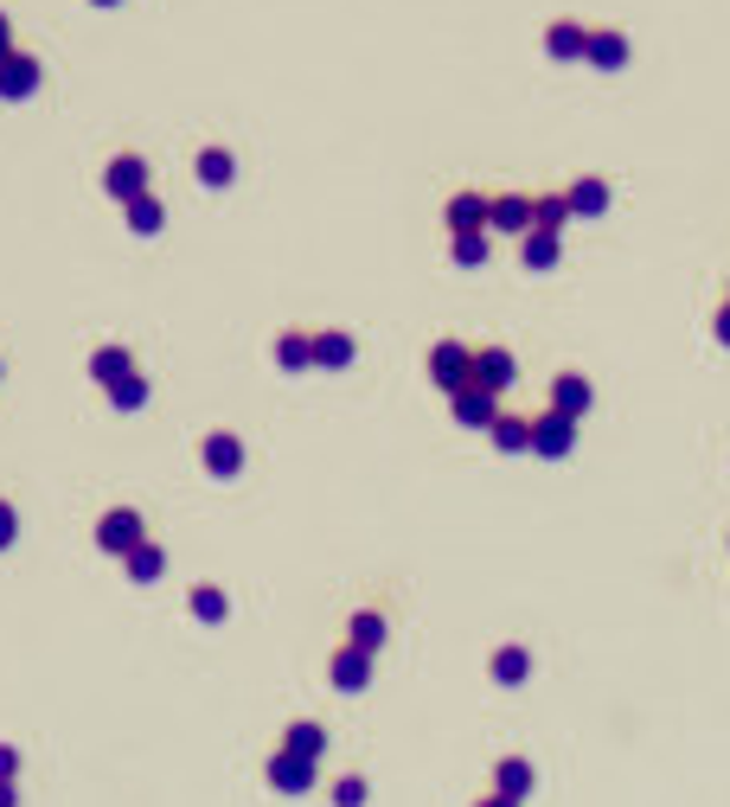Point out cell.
<instances>
[{"label":"cell","mask_w":730,"mask_h":807,"mask_svg":"<svg viewBox=\"0 0 730 807\" xmlns=\"http://www.w3.org/2000/svg\"><path fill=\"white\" fill-rule=\"evenodd\" d=\"M430 385H442L449 398H455V391H468V385H475V346H462V340H436V346H430Z\"/></svg>","instance_id":"cell-1"},{"label":"cell","mask_w":730,"mask_h":807,"mask_svg":"<svg viewBox=\"0 0 730 807\" xmlns=\"http://www.w3.org/2000/svg\"><path fill=\"white\" fill-rule=\"evenodd\" d=\"M97 545L110 551V557H129L135 545H147V519L135 507H110V513L97 519Z\"/></svg>","instance_id":"cell-2"},{"label":"cell","mask_w":730,"mask_h":807,"mask_svg":"<svg viewBox=\"0 0 730 807\" xmlns=\"http://www.w3.org/2000/svg\"><path fill=\"white\" fill-rule=\"evenodd\" d=\"M103 192H110L115 206L147 199V161H142V154H115L110 167H103Z\"/></svg>","instance_id":"cell-3"},{"label":"cell","mask_w":730,"mask_h":807,"mask_svg":"<svg viewBox=\"0 0 730 807\" xmlns=\"http://www.w3.org/2000/svg\"><path fill=\"white\" fill-rule=\"evenodd\" d=\"M38 84H45V65H38L33 52H7V58H0V97H7V103H26Z\"/></svg>","instance_id":"cell-4"},{"label":"cell","mask_w":730,"mask_h":807,"mask_svg":"<svg viewBox=\"0 0 730 807\" xmlns=\"http://www.w3.org/2000/svg\"><path fill=\"white\" fill-rule=\"evenodd\" d=\"M199 462H206V475L231 480L244 468V442L231 436V430H212V436H199Z\"/></svg>","instance_id":"cell-5"},{"label":"cell","mask_w":730,"mask_h":807,"mask_svg":"<svg viewBox=\"0 0 730 807\" xmlns=\"http://www.w3.org/2000/svg\"><path fill=\"white\" fill-rule=\"evenodd\" d=\"M512 378H519V366H512V353L507 346H475V391H507Z\"/></svg>","instance_id":"cell-6"},{"label":"cell","mask_w":730,"mask_h":807,"mask_svg":"<svg viewBox=\"0 0 730 807\" xmlns=\"http://www.w3.org/2000/svg\"><path fill=\"white\" fill-rule=\"evenodd\" d=\"M571 449H577V423L557 417V410H545V417L532 423V455H551V462H557V455H571Z\"/></svg>","instance_id":"cell-7"},{"label":"cell","mask_w":730,"mask_h":807,"mask_svg":"<svg viewBox=\"0 0 730 807\" xmlns=\"http://www.w3.org/2000/svg\"><path fill=\"white\" fill-rule=\"evenodd\" d=\"M328 679L340 686V693H365L372 686V654H360V648H333V661H328Z\"/></svg>","instance_id":"cell-8"},{"label":"cell","mask_w":730,"mask_h":807,"mask_svg":"<svg viewBox=\"0 0 730 807\" xmlns=\"http://www.w3.org/2000/svg\"><path fill=\"white\" fill-rule=\"evenodd\" d=\"M269 788H276V795H308V788H314V763L276 750V756H269Z\"/></svg>","instance_id":"cell-9"},{"label":"cell","mask_w":730,"mask_h":807,"mask_svg":"<svg viewBox=\"0 0 730 807\" xmlns=\"http://www.w3.org/2000/svg\"><path fill=\"white\" fill-rule=\"evenodd\" d=\"M449 410H455V423H468V430H494V423H500V398H494V391H475V385L455 391Z\"/></svg>","instance_id":"cell-10"},{"label":"cell","mask_w":730,"mask_h":807,"mask_svg":"<svg viewBox=\"0 0 730 807\" xmlns=\"http://www.w3.org/2000/svg\"><path fill=\"white\" fill-rule=\"evenodd\" d=\"M589 398H596V391H589L584 372H557V378H551V410H557V417H571V423H577V417L589 410Z\"/></svg>","instance_id":"cell-11"},{"label":"cell","mask_w":730,"mask_h":807,"mask_svg":"<svg viewBox=\"0 0 730 807\" xmlns=\"http://www.w3.org/2000/svg\"><path fill=\"white\" fill-rule=\"evenodd\" d=\"M487 206H494L487 192H455V199L442 206V219H449V237H455V231H487Z\"/></svg>","instance_id":"cell-12"},{"label":"cell","mask_w":730,"mask_h":807,"mask_svg":"<svg viewBox=\"0 0 730 807\" xmlns=\"http://www.w3.org/2000/svg\"><path fill=\"white\" fill-rule=\"evenodd\" d=\"M487 231H519V237H526V231H532V199H526V192H500V199L487 206Z\"/></svg>","instance_id":"cell-13"},{"label":"cell","mask_w":730,"mask_h":807,"mask_svg":"<svg viewBox=\"0 0 730 807\" xmlns=\"http://www.w3.org/2000/svg\"><path fill=\"white\" fill-rule=\"evenodd\" d=\"M90 378L110 391V385H122V378H135V353L129 346H97L90 353Z\"/></svg>","instance_id":"cell-14"},{"label":"cell","mask_w":730,"mask_h":807,"mask_svg":"<svg viewBox=\"0 0 730 807\" xmlns=\"http://www.w3.org/2000/svg\"><path fill=\"white\" fill-rule=\"evenodd\" d=\"M545 52H551V58H584V52H589V26H577V20H551V26H545Z\"/></svg>","instance_id":"cell-15"},{"label":"cell","mask_w":730,"mask_h":807,"mask_svg":"<svg viewBox=\"0 0 730 807\" xmlns=\"http://www.w3.org/2000/svg\"><path fill=\"white\" fill-rule=\"evenodd\" d=\"M308 340H314V366H328V372L353 366V333H340V328H321V333H308Z\"/></svg>","instance_id":"cell-16"},{"label":"cell","mask_w":730,"mask_h":807,"mask_svg":"<svg viewBox=\"0 0 730 807\" xmlns=\"http://www.w3.org/2000/svg\"><path fill=\"white\" fill-rule=\"evenodd\" d=\"M192 174H199V186H231V174H237V161H231V147H199V161H192Z\"/></svg>","instance_id":"cell-17"},{"label":"cell","mask_w":730,"mask_h":807,"mask_svg":"<svg viewBox=\"0 0 730 807\" xmlns=\"http://www.w3.org/2000/svg\"><path fill=\"white\" fill-rule=\"evenodd\" d=\"M346 648H360V654H378V648H385V616H378V609H360V616L346 622Z\"/></svg>","instance_id":"cell-18"},{"label":"cell","mask_w":730,"mask_h":807,"mask_svg":"<svg viewBox=\"0 0 730 807\" xmlns=\"http://www.w3.org/2000/svg\"><path fill=\"white\" fill-rule=\"evenodd\" d=\"M494 795H507V802H526V795H532V763H526V756H507V763L494 770Z\"/></svg>","instance_id":"cell-19"},{"label":"cell","mask_w":730,"mask_h":807,"mask_svg":"<svg viewBox=\"0 0 730 807\" xmlns=\"http://www.w3.org/2000/svg\"><path fill=\"white\" fill-rule=\"evenodd\" d=\"M276 366L283 372H301V366H314V340L301 328H289V333H276Z\"/></svg>","instance_id":"cell-20"},{"label":"cell","mask_w":730,"mask_h":807,"mask_svg":"<svg viewBox=\"0 0 730 807\" xmlns=\"http://www.w3.org/2000/svg\"><path fill=\"white\" fill-rule=\"evenodd\" d=\"M564 199H571V212H577V219H596V212H609V180H589V174H584Z\"/></svg>","instance_id":"cell-21"},{"label":"cell","mask_w":730,"mask_h":807,"mask_svg":"<svg viewBox=\"0 0 730 807\" xmlns=\"http://www.w3.org/2000/svg\"><path fill=\"white\" fill-rule=\"evenodd\" d=\"M283 750H289V756H308V763H314V756L328 750V731H321L314 718H301V725H289V731H283Z\"/></svg>","instance_id":"cell-22"},{"label":"cell","mask_w":730,"mask_h":807,"mask_svg":"<svg viewBox=\"0 0 730 807\" xmlns=\"http://www.w3.org/2000/svg\"><path fill=\"white\" fill-rule=\"evenodd\" d=\"M584 58H589V65H602V71H616V65H628V38L602 26V33H589V52H584Z\"/></svg>","instance_id":"cell-23"},{"label":"cell","mask_w":730,"mask_h":807,"mask_svg":"<svg viewBox=\"0 0 730 807\" xmlns=\"http://www.w3.org/2000/svg\"><path fill=\"white\" fill-rule=\"evenodd\" d=\"M519 257H526V269H551V263L564 257V244H557L551 231H526V237H519Z\"/></svg>","instance_id":"cell-24"},{"label":"cell","mask_w":730,"mask_h":807,"mask_svg":"<svg viewBox=\"0 0 730 807\" xmlns=\"http://www.w3.org/2000/svg\"><path fill=\"white\" fill-rule=\"evenodd\" d=\"M122 564H129V577H135V584H154V577L167 571V551H161L154 539H147V545H135L129 557H122Z\"/></svg>","instance_id":"cell-25"},{"label":"cell","mask_w":730,"mask_h":807,"mask_svg":"<svg viewBox=\"0 0 730 807\" xmlns=\"http://www.w3.org/2000/svg\"><path fill=\"white\" fill-rule=\"evenodd\" d=\"M564 219H571V199H557V192H539V199H532V231H551V237H557Z\"/></svg>","instance_id":"cell-26"},{"label":"cell","mask_w":730,"mask_h":807,"mask_svg":"<svg viewBox=\"0 0 730 807\" xmlns=\"http://www.w3.org/2000/svg\"><path fill=\"white\" fill-rule=\"evenodd\" d=\"M122 212H129V231H135V237H154V231L167 224V206H161L154 192H147V199H135V206H122Z\"/></svg>","instance_id":"cell-27"},{"label":"cell","mask_w":730,"mask_h":807,"mask_svg":"<svg viewBox=\"0 0 730 807\" xmlns=\"http://www.w3.org/2000/svg\"><path fill=\"white\" fill-rule=\"evenodd\" d=\"M487 436H494V449L519 455V449H532V423H526V417H500V423H494Z\"/></svg>","instance_id":"cell-28"},{"label":"cell","mask_w":730,"mask_h":807,"mask_svg":"<svg viewBox=\"0 0 730 807\" xmlns=\"http://www.w3.org/2000/svg\"><path fill=\"white\" fill-rule=\"evenodd\" d=\"M186 609L199 616V622H224L231 616V603H224V589H212V584H199L192 596H186Z\"/></svg>","instance_id":"cell-29"},{"label":"cell","mask_w":730,"mask_h":807,"mask_svg":"<svg viewBox=\"0 0 730 807\" xmlns=\"http://www.w3.org/2000/svg\"><path fill=\"white\" fill-rule=\"evenodd\" d=\"M449 257L462 263V269L487 263V231H455V237H449Z\"/></svg>","instance_id":"cell-30"},{"label":"cell","mask_w":730,"mask_h":807,"mask_svg":"<svg viewBox=\"0 0 730 807\" xmlns=\"http://www.w3.org/2000/svg\"><path fill=\"white\" fill-rule=\"evenodd\" d=\"M526 673H532V654H526V648H500V654H494V679H500V686H519Z\"/></svg>","instance_id":"cell-31"},{"label":"cell","mask_w":730,"mask_h":807,"mask_svg":"<svg viewBox=\"0 0 730 807\" xmlns=\"http://www.w3.org/2000/svg\"><path fill=\"white\" fill-rule=\"evenodd\" d=\"M147 391H154V385H147L142 372H135V378L110 385V404H115V410H142V404H147Z\"/></svg>","instance_id":"cell-32"},{"label":"cell","mask_w":730,"mask_h":807,"mask_svg":"<svg viewBox=\"0 0 730 807\" xmlns=\"http://www.w3.org/2000/svg\"><path fill=\"white\" fill-rule=\"evenodd\" d=\"M360 802H365V782H360V775L333 782V807H360Z\"/></svg>","instance_id":"cell-33"},{"label":"cell","mask_w":730,"mask_h":807,"mask_svg":"<svg viewBox=\"0 0 730 807\" xmlns=\"http://www.w3.org/2000/svg\"><path fill=\"white\" fill-rule=\"evenodd\" d=\"M13 539H20V519H13V507H7V500H0V551L13 545Z\"/></svg>","instance_id":"cell-34"},{"label":"cell","mask_w":730,"mask_h":807,"mask_svg":"<svg viewBox=\"0 0 730 807\" xmlns=\"http://www.w3.org/2000/svg\"><path fill=\"white\" fill-rule=\"evenodd\" d=\"M13 770H20V756H13V750L0 743V782H13Z\"/></svg>","instance_id":"cell-35"},{"label":"cell","mask_w":730,"mask_h":807,"mask_svg":"<svg viewBox=\"0 0 730 807\" xmlns=\"http://www.w3.org/2000/svg\"><path fill=\"white\" fill-rule=\"evenodd\" d=\"M7 52H20V45H13V20L0 13V58H7Z\"/></svg>","instance_id":"cell-36"},{"label":"cell","mask_w":730,"mask_h":807,"mask_svg":"<svg viewBox=\"0 0 730 807\" xmlns=\"http://www.w3.org/2000/svg\"><path fill=\"white\" fill-rule=\"evenodd\" d=\"M718 340H725V346H730V301H725V308H718Z\"/></svg>","instance_id":"cell-37"},{"label":"cell","mask_w":730,"mask_h":807,"mask_svg":"<svg viewBox=\"0 0 730 807\" xmlns=\"http://www.w3.org/2000/svg\"><path fill=\"white\" fill-rule=\"evenodd\" d=\"M20 795H13V782H0V807H13Z\"/></svg>","instance_id":"cell-38"},{"label":"cell","mask_w":730,"mask_h":807,"mask_svg":"<svg viewBox=\"0 0 730 807\" xmlns=\"http://www.w3.org/2000/svg\"><path fill=\"white\" fill-rule=\"evenodd\" d=\"M480 807H519V802H507V795H487V802H480Z\"/></svg>","instance_id":"cell-39"},{"label":"cell","mask_w":730,"mask_h":807,"mask_svg":"<svg viewBox=\"0 0 730 807\" xmlns=\"http://www.w3.org/2000/svg\"><path fill=\"white\" fill-rule=\"evenodd\" d=\"M90 7H122V0H90Z\"/></svg>","instance_id":"cell-40"}]
</instances>
